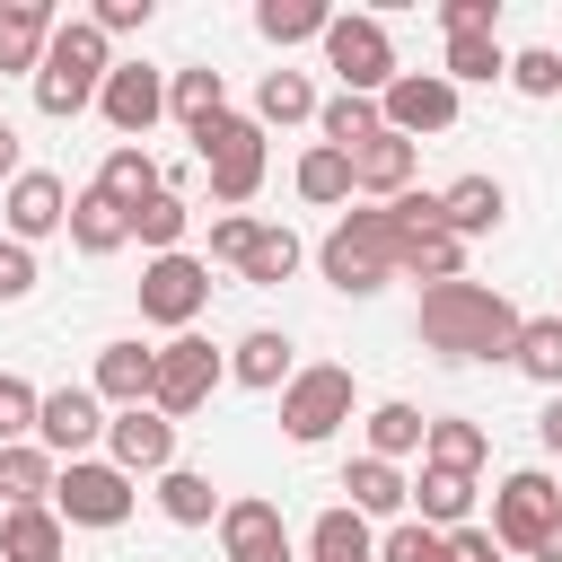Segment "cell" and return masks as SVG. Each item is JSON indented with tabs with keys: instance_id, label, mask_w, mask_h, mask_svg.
Masks as SVG:
<instances>
[{
	"instance_id": "31",
	"label": "cell",
	"mask_w": 562,
	"mask_h": 562,
	"mask_svg": "<svg viewBox=\"0 0 562 562\" xmlns=\"http://www.w3.org/2000/svg\"><path fill=\"white\" fill-rule=\"evenodd\" d=\"M167 114H176L184 132L220 123V114H228V79H220V70H167Z\"/></svg>"
},
{
	"instance_id": "18",
	"label": "cell",
	"mask_w": 562,
	"mask_h": 562,
	"mask_svg": "<svg viewBox=\"0 0 562 562\" xmlns=\"http://www.w3.org/2000/svg\"><path fill=\"white\" fill-rule=\"evenodd\" d=\"M53 0H0V70H44V44H53Z\"/></svg>"
},
{
	"instance_id": "24",
	"label": "cell",
	"mask_w": 562,
	"mask_h": 562,
	"mask_svg": "<svg viewBox=\"0 0 562 562\" xmlns=\"http://www.w3.org/2000/svg\"><path fill=\"white\" fill-rule=\"evenodd\" d=\"M342 492H351L360 518H404V509H413V483H404L386 457H351V465H342Z\"/></svg>"
},
{
	"instance_id": "47",
	"label": "cell",
	"mask_w": 562,
	"mask_h": 562,
	"mask_svg": "<svg viewBox=\"0 0 562 562\" xmlns=\"http://www.w3.org/2000/svg\"><path fill=\"white\" fill-rule=\"evenodd\" d=\"M88 18H97L105 35H140V26H149V0H97Z\"/></svg>"
},
{
	"instance_id": "5",
	"label": "cell",
	"mask_w": 562,
	"mask_h": 562,
	"mask_svg": "<svg viewBox=\"0 0 562 562\" xmlns=\"http://www.w3.org/2000/svg\"><path fill=\"white\" fill-rule=\"evenodd\" d=\"M132 474L114 465V457H70L61 465V483H53V509H61V527H123L132 518Z\"/></svg>"
},
{
	"instance_id": "46",
	"label": "cell",
	"mask_w": 562,
	"mask_h": 562,
	"mask_svg": "<svg viewBox=\"0 0 562 562\" xmlns=\"http://www.w3.org/2000/svg\"><path fill=\"white\" fill-rule=\"evenodd\" d=\"M26 290H35V246L0 237V299H26Z\"/></svg>"
},
{
	"instance_id": "22",
	"label": "cell",
	"mask_w": 562,
	"mask_h": 562,
	"mask_svg": "<svg viewBox=\"0 0 562 562\" xmlns=\"http://www.w3.org/2000/svg\"><path fill=\"white\" fill-rule=\"evenodd\" d=\"M351 184H360V193H378V202L413 193V140H404V132H378L369 149H351Z\"/></svg>"
},
{
	"instance_id": "29",
	"label": "cell",
	"mask_w": 562,
	"mask_h": 562,
	"mask_svg": "<svg viewBox=\"0 0 562 562\" xmlns=\"http://www.w3.org/2000/svg\"><path fill=\"white\" fill-rule=\"evenodd\" d=\"M53 483H61V465H53V448H44V439H18V448H0V492H9V509H26V501H53Z\"/></svg>"
},
{
	"instance_id": "34",
	"label": "cell",
	"mask_w": 562,
	"mask_h": 562,
	"mask_svg": "<svg viewBox=\"0 0 562 562\" xmlns=\"http://www.w3.org/2000/svg\"><path fill=\"white\" fill-rule=\"evenodd\" d=\"M316 88H307V70H263V88H255V123L272 132V123H316Z\"/></svg>"
},
{
	"instance_id": "17",
	"label": "cell",
	"mask_w": 562,
	"mask_h": 562,
	"mask_svg": "<svg viewBox=\"0 0 562 562\" xmlns=\"http://www.w3.org/2000/svg\"><path fill=\"white\" fill-rule=\"evenodd\" d=\"M88 386H97L105 413H132V404H149V386H158V351H149V342H105Z\"/></svg>"
},
{
	"instance_id": "42",
	"label": "cell",
	"mask_w": 562,
	"mask_h": 562,
	"mask_svg": "<svg viewBox=\"0 0 562 562\" xmlns=\"http://www.w3.org/2000/svg\"><path fill=\"white\" fill-rule=\"evenodd\" d=\"M509 88H518V97H562V53H553V44L509 53Z\"/></svg>"
},
{
	"instance_id": "7",
	"label": "cell",
	"mask_w": 562,
	"mask_h": 562,
	"mask_svg": "<svg viewBox=\"0 0 562 562\" xmlns=\"http://www.w3.org/2000/svg\"><path fill=\"white\" fill-rule=\"evenodd\" d=\"M553 518H562V483H553L544 465L501 474V492H492V536H501V553H536Z\"/></svg>"
},
{
	"instance_id": "32",
	"label": "cell",
	"mask_w": 562,
	"mask_h": 562,
	"mask_svg": "<svg viewBox=\"0 0 562 562\" xmlns=\"http://www.w3.org/2000/svg\"><path fill=\"white\" fill-rule=\"evenodd\" d=\"M316 132H325V149H369L378 132H386V114H378V97H325L316 105Z\"/></svg>"
},
{
	"instance_id": "19",
	"label": "cell",
	"mask_w": 562,
	"mask_h": 562,
	"mask_svg": "<svg viewBox=\"0 0 562 562\" xmlns=\"http://www.w3.org/2000/svg\"><path fill=\"white\" fill-rule=\"evenodd\" d=\"M70 246H79V255H123V246H132V211H123L105 184L70 193Z\"/></svg>"
},
{
	"instance_id": "2",
	"label": "cell",
	"mask_w": 562,
	"mask_h": 562,
	"mask_svg": "<svg viewBox=\"0 0 562 562\" xmlns=\"http://www.w3.org/2000/svg\"><path fill=\"white\" fill-rule=\"evenodd\" d=\"M316 272L342 290V299H369L386 281H404V220L378 202V211H342L316 246Z\"/></svg>"
},
{
	"instance_id": "52",
	"label": "cell",
	"mask_w": 562,
	"mask_h": 562,
	"mask_svg": "<svg viewBox=\"0 0 562 562\" xmlns=\"http://www.w3.org/2000/svg\"><path fill=\"white\" fill-rule=\"evenodd\" d=\"M0 518H9V492H0Z\"/></svg>"
},
{
	"instance_id": "27",
	"label": "cell",
	"mask_w": 562,
	"mask_h": 562,
	"mask_svg": "<svg viewBox=\"0 0 562 562\" xmlns=\"http://www.w3.org/2000/svg\"><path fill=\"white\" fill-rule=\"evenodd\" d=\"M307 562H378V536H369V518H360L351 501H334V509L307 527Z\"/></svg>"
},
{
	"instance_id": "26",
	"label": "cell",
	"mask_w": 562,
	"mask_h": 562,
	"mask_svg": "<svg viewBox=\"0 0 562 562\" xmlns=\"http://www.w3.org/2000/svg\"><path fill=\"white\" fill-rule=\"evenodd\" d=\"M413 509H422V527L457 536V527H465V509H474V474H457V465H422V483H413Z\"/></svg>"
},
{
	"instance_id": "30",
	"label": "cell",
	"mask_w": 562,
	"mask_h": 562,
	"mask_svg": "<svg viewBox=\"0 0 562 562\" xmlns=\"http://www.w3.org/2000/svg\"><path fill=\"white\" fill-rule=\"evenodd\" d=\"M509 369H518V378H536L544 395H562V307L518 325V351H509Z\"/></svg>"
},
{
	"instance_id": "45",
	"label": "cell",
	"mask_w": 562,
	"mask_h": 562,
	"mask_svg": "<svg viewBox=\"0 0 562 562\" xmlns=\"http://www.w3.org/2000/svg\"><path fill=\"white\" fill-rule=\"evenodd\" d=\"M255 228H263V220H246V211H228V220H211V255H220V263H246V246H255Z\"/></svg>"
},
{
	"instance_id": "40",
	"label": "cell",
	"mask_w": 562,
	"mask_h": 562,
	"mask_svg": "<svg viewBox=\"0 0 562 562\" xmlns=\"http://www.w3.org/2000/svg\"><path fill=\"white\" fill-rule=\"evenodd\" d=\"M351 193H360V184H351V158L316 140V149L299 158V202H351Z\"/></svg>"
},
{
	"instance_id": "50",
	"label": "cell",
	"mask_w": 562,
	"mask_h": 562,
	"mask_svg": "<svg viewBox=\"0 0 562 562\" xmlns=\"http://www.w3.org/2000/svg\"><path fill=\"white\" fill-rule=\"evenodd\" d=\"M26 176V158H18V123H0V184H18Z\"/></svg>"
},
{
	"instance_id": "4",
	"label": "cell",
	"mask_w": 562,
	"mask_h": 562,
	"mask_svg": "<svg viewBox=\"0 0 562 562\" xmlns=\"http://www.w3.org/2000/svg\"><path fill=\"white\" fill-rule=\"evenodd\" d=\"M193 158H202L220 211H246V202L263 193V123H255V114H220V123H202V132H193Z\"/></svg>"
},
{
	"instance_id": "23",
	"label": "cell",
	"mask_w": 562,
	"mask_h": 562,
	"mask_svg": "<svg viewBox=\"0 0 562 562\" xmlns=\"http://www.w3.org/2000/svg\"><path fill=\"white\" fill-rule=\"evenodd\" d=\"M97 184H105L123 211H140V202H158V193H167V167H158L140 140H114V149H105V167H97Z\"/></svg>"
},
{
	"instance_id": "36",
	"label": "cell",
	"mask_w": 562,
	"mask_h": 562,
	"mask_svg": "<svg viewBox=\"0 0 562 562\" xmlns=\"http://www.w3.org/2000/svg\"><path fill=\"white\" fill-rule=\"evenodd\" d=\"M158 509H167L176 527H211V518H220V492H211V474L167 465V474H158Z\"/></svg>"
},
{
	"instance_id": "21",
	"label": "cell",
	"mask_w": 562,
	"mask_h": 562,
	"mask_svg": "<svg viewBox=\"0 0 562 562\" xmlns=\"http://www.w3.org/2000/svg\"><path fill=\"white\" fill-rule=\"evenodd\" d=\"M228 378L237 386H255V395H281L299 369H290V334H272V325H255V334H237V351H228Z\"/></svg>"
},
{
	"instance_id": "37",
	"label": "cell",
	"mask_w": 562,
	"mask_h": 562,
	"mask_svg": "<svg viewBox=\"0 0 562 562\" xmlns=\"http://www.w3.org/2000/svg\"><path fill=\"white\" fill-rule=\"evenodd\" d=\"M439 79H448V88H465V79H509V53H501V35H448V61H439Z\"/></svg>"
},
{
	"instance_id": "51",
	"label": "cell",
	"mask_w": 562,
	"mask_h": 562,
	"mask_svg": "<svg viewBox=\"0 0 562 562\" xmlns=\"http://www.w3.org/2000/svg\"><path fill=\"white\" fill-rule=\"evenodd\" d=\"M527 562H562V518H553V527H544V544H536V553H527Z\"/></svg>"
},
{
	"instance_id": "39",
	"label": "cell",
	"mask_w": 562,
	"mask_h": 562,
	"mask_svg": "<svg viewBox=\"0 0 562 562\" xmlns=\"http://www.w3.org/2000/svg\"><path fill=\"white\" fill-rule=\"evenodd\" d=\"M422 439H430V422H422L413 404H369V457L395 465V457H413Z\"/></svg>"
},
{
	"instance_id": "44",
	"label": "cell",
	"mask_w": 562,
	"mask_h": 562,
	"mask_svg": "<svg viewBox=\"0 0 562 562\" xmlns=\"http://www.w3.org/2000/svg\"><path fill=\"white\" fill-rule=\"evenodd\" d=\"M492 18H501V0H439L448 35H492Z\"/></svg>"
},
{
	"instance_id": "3",
	"label": "cell",
	"mask_w": 562,
	"mask_h": 562,
	"mask_svg": "<svg viewBox=\"0 0 562 562\" xmlns=\"http://www.w3.org/2000/svg\"><path fill=\"white\" fill-rule=\"evenodd\" d=\"M105 44H114V35H105L97 18H61L53 44H44V70H35V114H53V123L88 114V105L105 97V79H114V53H105Z\"/></svg>"
},
{
	"instance_id": "35",
	"label": "cell",
	"mask_w": 562,
	"mask_h": 562,
	"mask_svg": "<svg viewBox=\"0 0 562 562\" xmlns=\"http://www.w3.org/2000/svg\"><path fill=\"white\" fill-rule=\"evenodd\" d=\"M299 263H307V246H299V237H290V228H281V220H263V228H255V246H246V263H237V272H246V281H263V290H281V281H290V272H299Z\"/></svg>"
},
{
	"instance_id": "12",
	"label": "cell",
	"mask_w": 562,
	"mask_h": 562,
	"mask_svg": "<svg viewBox=\"0 0 562 562\" xmlns=\"http://www.w3.org/2000/svg\"><path fill=\"white\" fill-rule=\"evenodd\" d=\"M105 422H114V413L97 404V386H53V395H44V413H35V439L70 465V457H88V448L105 439Z\"/></svg>"
},
{
	"instance_id": "6",
	"label": "cell",
	"mask_w": 562,
	"mask_h": 562,
	"mask_svg": "<svg viewBox=\"0 0 562 562\" xmlns=\"http://www.w3.org/2000/svg\"><path fill=\"white\" fill-rule=\"evenodd\" d=\"M342 422H351V369H342V360H316V369H299V378L281 386V430H290L299 448L334 439Z\"/></svg>"
},
{
	"instance_id": "11",
	"label": "cell",
	"mask_w": 562,
	"mask_h": 562,
	"mask_svg": "<svg viewBox=\"0 0 562 562\" xmlns=\"http://www.w3.org/2000/svg\"><path fill=\"white\" fill-rule=\"evenodd\" d=\"M378 114H386V132H404V140L457 132V88H448L439 70H395V88L378 97Z\"/></svg>"
},
{
	"instance_id": "49",
	"label": "cell",
	"mask_w": 562,
	"mask_h": 562,
	"mask_svg": "<svg viewBox=\"0 0 562 562\" xmlns=\"http://www.w3.org/2000/svg\"><path fill=\"white\" fill-rule=\"evenodd\" d=\"M536 439H544V457H562V395H544V413H536Z\"/></svg>"
},
{
	"instance_id": "14",
	"label": "cell",
	"mask_w": 562,
	"mask_h": 562,
	"mask_svg": "<svg viewBox=\"0 0 562 562\" xmlns=\"http://www.w3.org/2000/svg\"><path fill=\"white\" fill-rule=\"evenodd\" d=\"M220 553H228V562H290V527H281V509L255 501V492L220 501Z\"/></svg>"
},
{
	"instance_id": "25",
	"label": "cell",
	"mask_w": 562,
	"mask_h": 562,
	"mask_svg": "<svg viewBox=\"0 0 562 562\" xmlns=\"http://www.w3.org/2000/svg\"><path fill=\"white\" fill-rule=\"evenodd\" d=\"M439 211H448L457 237H492L501 211H509V193H501V176H457V184L439 193Z\"/></svg>"
},
{
	"instance_id": "9",
	"label": "cell",
	"mask_w": 562,
	"mask_h": 562,
	"mask_svg": "<svg viewBox=\"0 0 562 562\" xmlns=\"http://www.w3.org/2000/svg\"><path fill=\"white\" fill-rule=\"evenodd\" d=\"M211 307V263L202 255H149L140 263V316L167 334H193V316Z\"/></svg>"
},
{
	"instance_id": "43",
	"label": "cell",
	"mask_w": 562,
	"mask_h": 562,
	"mask_svg": "<svg viewBox=\"0 0 562 562\" xmlns=\"http://www.w3.org/2000/svg\"><path fill=\"white\" fill-rule=\"evenodd\" d=\"M35 413H44V395H35L26 378H9V369H0V448L35 439Z\"/></svg>"
},
{
	"instance_id": "38",
	"label": "cell",
	"mask_w": 562,
	"mask_h": 562,
	"mask_svg": "<svg viewBox=\"0 0 562 562\" xmlns=\"http://www.w3.org/2000/svg\"><path fill=\"white\" fill-rule=\"evenodd\" d=\"M184 220H193V211H184V193L167 184L158 202H140V211H132V237H140L149 255H184Z\"/></svg>"
},
{
	"instance_id": "1",
	"label": "cell",
	"mask_w": 562,
	"mask_h": 562,
	"mask_svg": "<svg viewBox=\"0 0 562 562\" xmlns=\"http://www.w3.org/2000/svg\"><path fill=\"white\" fill-rule=\"evenodd\" d=\"M518 307L492 290V281H439V290H422V342L439 351V360H509L518 351Z\"/></svg>"
},
{
	"instance_id": "20",
	"label": "cell",
	"mask_w": 562,
	"mask_h": 562,
	"mask_svg": "<svg viewBox=\"0 0 562 562\" xmlns=\"http://www.w3.org/2000/svg\"><path fill=\"white\" fill-rule=\"evenodd\" d=\"M61 544H70V527L53 501H26L0 518V562H61Z\"/></svg>"
},
{
	"instance_id": "33",
	"label": "cell",
	"mask_w": 562,
	"mask_h": 562,
	"mask_svg": "<svg viewBox=\"0 0 562 562\" xmlns=\"http://www.w3.org/2000/svg\"><path fill=\"white\" fill-rule=\"evenodd\" d=\"M483 457H492V430H483V422H465V413L430 422V439H422V465H457V474H483Z\"/></svg>"
},
{
	"instance_id": "8",
	"label": "cell",
	"mask_w": 562,
	"mask_h": 562,
	"mask_svg": "<svg viewBox=\"0 0 562 562\" xmlns=\"http://www.w3.org/2000/svg\"><path fill=\"white\" fill-rule=\"evenodd\" d=\"M325 61H334L342 97H386V88H395V44H386V26L360 18V9L325 26Z\"/></svg>"
},
{
	"instance_id": "15",
	"label": "cell",
	"mask_w": 562,
	"mask_h": 562,
	"mask_svg": "<svg viewBox=\"0 0 562 562\" xmlns=\"http://www.w3.org/2000/svg\"><path fill=\"white\" fill-rule=\"evenodd\" d=\"M97 114H105L123 140H140V132L167 114V70H149V61H114V79H105Z\"/></svg>"
},
{
	"instance_id": "41",
	"label": "cell",
	"mask_w": 562,
	"mask_h": 562,
	"mask_svg": "<svg viewBox=\"0 0 562 562\" xmlns=\"http://www.w3.org/2000/svg\"><path fill=\"white\" fill-rule=\"evenodd\" d=\"M378 562H457V544H448L439 527H422V518H395V527L378 536Z\"/></svg>"
},
{
	"instance_id": "10",
	"label": "cell",
	"mask_w": 562,
	"mask_h": 562,
	"mask_svg": "<svg viewBox=\"0 0 562 562\" xmlns=\"http://www.w3.org/2000/svg\"><path fill=\"white\" fill-rule=\"evenodd\" d=\"M220 378H228V351H211L202 334H176V342H158V386H149V404H158L167 422H184V413L211 404Z\"/></svg>"
},
{
	"instance_id": "48",
	"label": "cell",
	"mask_w": 562,
	"mask_h": 562,
	"mask_svg": "<svg viewBox=\"0 0 562 562\" xmlns=\"http://www.w3.org/2000/svg\"><path fill=\"white\" fill-rule=\"evenodd\" d=\"M448 544H457V562H501V536L492 527H457Z\"/></svg>"
},
{
	"instance_id": "13",
	"label": "cell",
	"mask_w": 562,
	"mask_h": 562,
	"mask_svg": "<svg viewBox=\"0 0 562 562\" xmlns=\"http://www.w3.org/2000/svg\"><path fill=\"white\" fill-rule=\"evenodd\" d=\"M105 457L140 483V474H167L176 465V422L158 413V404H132V413H114L105 422Z\"/></svg>"
},
{
	"instance_id": "28",
	"label": "cell",
	"mask_w": 562,
	"mask_h": 562,
	"mask_svg": "<svg viewBox=\"0 0 562 562\" xmlns=\"http://www.w3.org/2000/svg\"><path fill=\"white\" fill-rule=\"evenodd\" d=\"M325 26H334V9L325 0H255V35L263 44H325Z\"/></svg>"
},
{
	"instance_id": "16",
	"label": "cell",
	"mask_w": 562,
	"mask_h": 562,
	"mask_svg": "<svg viewBox=\"0 0 562 562\" xmlns=\"http://www.w3.org/2000/svg\"><path fill=\"white\" fill-rule=\"evenodd\" d=\"M9 237L18 246H35V237H53V228H70V184L53 176V167H26L18 184H9Z\"/></svg>"
}]
</instances>
